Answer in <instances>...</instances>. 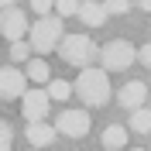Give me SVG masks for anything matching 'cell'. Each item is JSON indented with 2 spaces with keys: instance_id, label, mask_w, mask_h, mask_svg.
Wrapping results in <instances>:
<instances>
[{
  "instance_id": "6da1fadb",
  "label": "cell",
  "mask_w": 151,
  "mask_h": 151,
  "mask_svg": "<svg viewBox=\"0 0 151 151\" xmlns=\"http://www.w3.org/2000/svg\"><path fill=\"white\" fill-rule=\"evenodd\" d=\"M58 58L72 69H93L89 62H100V48L89 35H65V41L58 45Z\"/></svg>"
},
{
  "instance_id": "7a4b0ae2",
  "label": "cell",
  "mask_w": 151,
  "mask_h": 151,
  "mask_svg": "<svg viewBox=\"0 0 151 151\" xmlns=\"http://www.w3.org/2000/svg\"><path fill=\"white\" fill-rule=\"evenodd\" d=\"M72 86L86 106H103L110 100V72H103V69H83Z\"/></svg>"
},
{
  "instance_id": "3957f363",
  "label": "cell",
  "mask_w": 151,
  "mask_h": 151,
  "mask_svg": "<svg viewBox=\"0 0 151 151\" xmlns=\"http://www.w3.org/2000/svg\"><path fill=\"white\" fill-rule=\"evenodd\" d=\"M28 41H31V48H35L38 55L58 52V45L65 41V31H62V17H58V14H52V17H41V21H35V28H31Z\"/></svg>"
},
{
  "instance_id": "277c9868",
  "label": "cell",
  "mask_w": 151,
  "mask_h": 151,
  "mask_svg": "<svg viewBox=\"0 0 151 151\" xmlns=\"http://www.w3.org/2000/svg\"><path fill=\"white\" fill-rule=\"evenodd\" d=\"M134 58H137V48L131 41H124V38H113L100 48V62H103V72H124V69L134 65Z\"/></svg>"
},
{
  "instance_id": "5b68a950",
  "label": "cell",
  "mask_w": 151,
  "mask_h": 151,
  "mask_svg": "<svg viewBox=\"0 0 151 151\" xmlns=\"http://www.w3.org/2000/svg\"><path fill=\"white\" fill-rule=\"evenodd\" d=\"M0 35L7 38L10 45H17V41H24V35H31L28 14L17 7V4H4V14H0Z\"/></svg>"
},
{
  "instance_id": "8992f818",
  "label": "cell",
  "mask_w": 151,
  "mask_h": 151,
  "mask_svg": "<svg viewBox=\"0 0 151 151\" xmlns=\"http://www.w3.org/2000/svg\"><path fill=\"white\" fill-rule=\"evenodd\" d=\"M89 124H93V117L86 110H62L55 117V131L65 137H83V134H89Z\"/></svg>"
},
{
  "instance_id": "52a82bcc",
  "label": "cell",
  "mask_w": 151,
  "mask_h": 151,
  "mask_svg": "<svg viewBox=\"0 0 151 151\" xmlns=\"http://www.w3.org/2000/svg\"><path fill=\"white\" fill-rule=\"evenodd\" d=\"M48 103H52V96H48V89H28V96L21 100V113L28 117V124H45L48 117Z\"/></svg>"
},
{
  "instance_id": "ba28073f",
  "label": "cell",
  "mask_w": 151,
  "mask_h": 151,
  "mask_svg": "<svg viewBox=\"0 0 151 151\" xmlns=\"http://www.w3.org/2000/svg\"><path fill=\"white\" fill-rule=\"evenodd\" d=\"M0 96L4 100H24L28 96V76L14 65H4V72H0Z\"/></svg>"
},
{
  "instance_id": "9c48e42d",
  "label": "cell",
  "mask_w": 151,
  "mask_h": 151,
  "mask_svg": "<svg viewBox=\"0 0 151 151\" xmlns=\"http://www.w3.org/2000/svg\"><path fill=\"white\" fill-rule=\"evenodd\" d=\"M144 100H148V86L141 83V79H131V83H124L120 89H117V103L127 106V110H144Z\"/></svg>"
},
{
  "instance_id": "30bf717a",
  "label": "cell",
  "mask_w": 151,
  "mask_h": 151,
  "mask_svg": "<svg viewBox=\"0 0 151 151\" xmlns=\"http://www.w3.org/2000/svg\"><path fill=\"white\" fill-rule=\"evenodd\" d=\"M55 124H28L24 127V137H28V144H35V148H45V144L55 141Z\"/></svg>"
},
{
  "instance_id": "8fae6325",
  "label": "cell",
  "mask_w": 151,
  "mask_h": 151,
  "mask_svg": "<svg viewBox=\"0 0 151 151\" xmlns=\"http://www.w3.org/2000/svg\"><path fill=\"white\" fill-rule=\"evenodd\" d=\"M110 17L106 14V4H96V0H86L83 7H79V21H83L86 28H100L103 21Z\"/></svg>"
},
{
  "instance_id": "7c38bea8",
  "label": "cell",
  "mask_w": 151,
  "mask_h": 151,
  "mask_svg": "<svg viewBox=\"0 0 151 151\" xmlns=\"http://www.w3.org/2000/svg\"><path fill=\"white\" fill-rule=\"evenodd\" d=\"M103 151H120L124 144H127V127H120V124H110V127H103Z\"/></svg>"
},
{
  "instance_id": "4fadbf2b",
  "label": "cell",
  "mask_w": 151,
  "mask_h": 151,
  "mask_svg": "<svg viewBox=\"0 0 151 151\" xmlns=\"http://www.w3.org/2000/svg\"><path fill=\"white\" fill-rule=\"evenodd\" d=\"M24 76H28V83H35V86H41V83H52V72H48V62H41V58H31L28 62V69H24Z\"/></svg>"
},
{
  "instance_id": "5bb4252c",
  "label": "cell",
  "mask_w": 151,
  "mask_h": 151,
  "mask_svg": "<svg viewBox=\"0 0 151 151\" xmlns=\"http://www.w3.org/2000/svg\"><path fill=\"white\" fill-rule=\"evenodd\" d=\"M72 93H76V86L65 83V79H52V83H48V96H52V100H69Z\"/></svg>"
},
{
  "instance_id": "9a60e30c",
  "label": "cell",
  "mask_w": 151,
  "mask_h": 151,
  "mask_svg": "<svg viewBox=\"0 0 151 151\" xmlns=\"http://www.w3.org/2000/svg\"><path fill=\"white\" fill-rule=\"evenodd\" d=\"M131 131H137V134H148L151 131V110H148V106L131 113Z\"/></svg>"
},
{
  "instance_id": "2e32d148",
  "label": "cell",
  "mask_w": 151,
  "mask_h": 151,
  "mask_svg": "<svg viewBox=\"0 0 151 151\" xmlns=\"http://www.w3.org/2000/svg\"><path fill=\"white\" fill-rule=\"evenodd\" d=\"M31 41H17V45H10V62H31Z\"/></svg>"
},
{
  "instance_id": "e0dca14e",
  "label": "cell",
  "mask_w": 151,
  "mask_h": 151,
  "mask_svg": "<svg viewBox=\"0 0 151 151\" xmlns=\"http://www.w3.org/2000/svg\"><path fill=\"white\" fill-rule=\"evenodd\" d=\"M79 7H83V4H76V0H58L55 4L58 17H79Z\"/></svg>"
},
{
  "instance_id": "ac0fdd59",
  "label": "cell",
  "mask_w": 151,
  "mask_h": 151,
  "mask_svg": "<svg viewBox=\"0 0 151 151\" xmlns=\"http://www.w3.org/2000/svg\"><path fill=\"white\" fill-rule=\"evenodd\" d=\"M10 141H14V131H10L7 120H4L0 124V151H10Z\"/></svg>"
},
{
  "instance_id": "d6986e66",
  "label": "cell",
  "mask_w": 151,
  "mask_h": 151,
  "mask_svg": "<svg viewBox=\"0 0 151 151\" xmlns=\"http://www.w3.org/2000/svg\"><path fill=\"white\" fill-rule=\"evenodd\" d=\"M127 10H131L127 0H106V14H127Z\"/></svg>"
},
{
  "instance_id": "ffe728a7",
  "label": "cell",
  "mask_w": 151,
  "mask_h": 151,
  "mask_svg": "<svg viewBox=\"0 0 151 151\" xmlns=\"http://www.w3.org/2000/svg\"><path fill=\"white\" fill-rule=\"evenodd\" d=\"M137 58H141V65H148V69H151V41L137 48Z\"/></svg>"
},
{
  "instance_id": "44dd1931",
  "label": "cell",
  "mask_w": 151,
  "mask_h": 151,
  "mask_svg": "<svg viewBox=\"0 0 151 151\" xmlns=\"http://www.w3.org/2000/svg\"><path fill=\"white\" fill-rule=\"evenodd\" d=\"M137 7H141V10H151V0H144V4H137Z\"/></svg>"
},
{
  "instance_id": "7402d4cb",
  "label": "cell",
  "mask_w": 151,
  "mask_h": 151,
  "mask_svg": "<svg viewBox=\"0 0 151 151\" xmlns=\"http://www.w3.org/2000/svg\"><path fill=\"white\" fill-rule=\"evenodd\" d=\"M131 151H144V148H131Z\"/></svg>"
},
{
  "instance_id": "603a6c76",
  "label": "cell",
  "mask_w": 151,
  "mask_h": 151,
  "mask_svg": "<svg viewBox=\"0 0 151 151\" xmlns=\"http://www.w3.org/2000/svg\"><path fill=\"white\" fill-rule=\"evenodd\" d=\"M31 151H38V148H31Z\"/></svg>"
}]
</instances>
